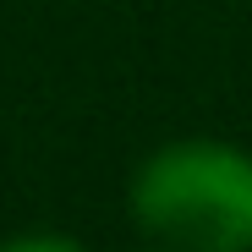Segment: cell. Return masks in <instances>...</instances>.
Returning <instances> with one entry per match:
<instances>
[{"mask_svg": "<svg viewBox=\"0 0 252 252\" xmlns=\"http://www.w3.org/2000/svg\"><path fill=\"white\" fill-rule=\"evenodd\" d=\"M132 220L170 252H252V154L214 137L154 148L132 181Z\"/></svg>", "mask_w": 252, "mask_h": 252, "instance_id": "6da1fadb", "label": "cell"}, {"mask_svg": "<svg viewBox=\"0 0 252 252\" xmlns=\"http://www.w3.org/2000/svg\"><path fill=\"white\" fill-rule=\"evenodd\" d=\"M0 252H88V247L77 236H61V230H28V236L0 241Z\"/></svg>", "mask_w": 252, "mask_h": 252, "instance_id": "7a4b0ae2", "label": "cell"}]
</instances>
